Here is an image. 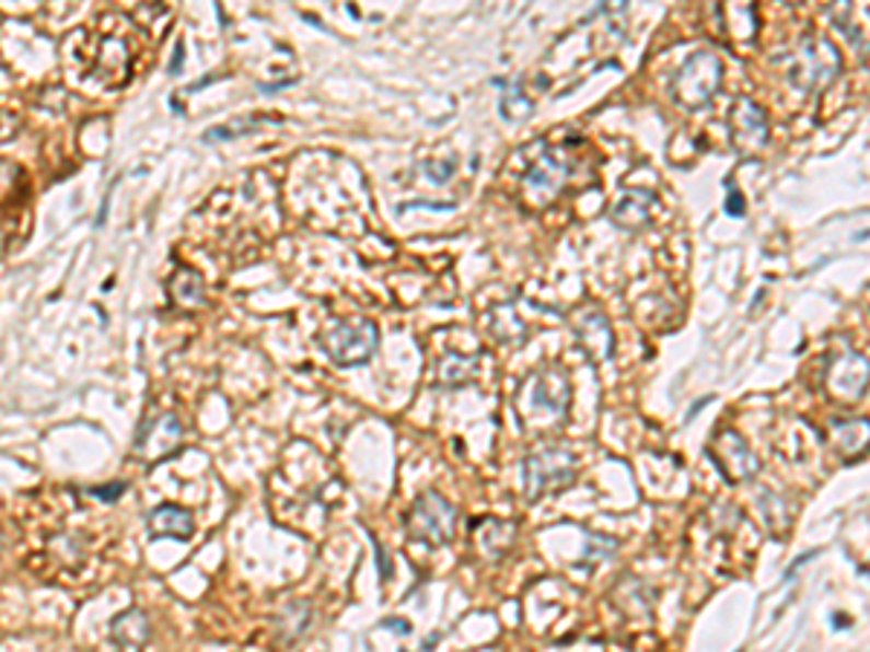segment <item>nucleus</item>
Here are the masks:
<instances>
[{"label":"nucleus","mask_w":870,"mask_h":652,"mask_svg":"<svg viewBox=\"0 0 870 652\" xmlns=\"http://www.w3.org/2000/svg\"><path fill=\"white\" fill-rule=\"evenodd\" d=\"M778 65L787 70L789 82L807 93L827 91L842 73V56L827 38H819V35H807L796 47L780 53Z\"/></svg>","instance_id":"f257e3e1"},{"label":"nucleus","mask_w":870,"mask_h":652,"mask_svg":"<svg viewBox=\"0 0 870 652\" xmlns=\"http://www.w3.org/2000/svg\"><path fill=\"white\" fill-rule=\"evenodd\" d=\"M406 537L424 545H448L456 534V508L439 493L427 490L413 502L404 520Z\"/></svg>","instance_id":"f03ea898"},{"label":"nucleus","mask_w":870,"mask_h":652,"mask_svg":"<svg viewBox=\"0 0 870 652\" xmlns=\"http://www.w3.org/2000/svg\"><path fill=\"white\" fill-rule=\"evenodd\" d=\"M378 325L372 319H355V323H334L320 334V346L328 360L343 369L369 363L378 351Z\"/></svg>","instance_id":"7ed1b4c3"},{"label":"nucleus","mask_w":870,"mask_h":652,"mask_svg":"<svg viewBox=\"0 0 870 652\" xmlns=\"http://www.w3.org/2000/svg\"><path fill=\"white\" fill-rule=\"evenodd\" d=\"M722 82V61L714 53L703 50L685 61L673 75V100L682 108H705L717 96Z\"/></svg>","instance_id":"20e7f679"},{"label":"nucleus","mask_w":870,"mask_h":652,"mask_svg":"<svg viewBox=\"0 0 870 652\" xmlns=\"http://www.w3.org/2000/svg\"><path fill=\"white\" fill-rule=\"evenodd\" d=\"M572 481L575 455L560 450V446L537 450V453H531L522 462V488H525V499L529 502H537L540 496L569 488Z\"/></svg>","instance_id":"39448f33"},{"label":"nucleus","mask_w":870,"mask_h":652,"mask_svg":"<svg viewBox=\"0 0 870 652\" xmlns=\"http://www.w3.org/2000/svg\"><path fill=\"white\" fill-rule=\"evenodd\" d=\"M569 174H572V160L566 158L560 149H546L543 158H537L525 168L522 186L529 189L537 207H548L564 191Z\"/></svg>","instance_id":"423d86ee"},{"label":"nucleus","mask_w":870,"mask_h":652,"mask_svg":"<svg viewBox=\"0 0 870 652\" xmlns=\"http://www.w3.org/2000/svg\"><path fill=\"white\" fill-rule=\"evenodd\" d=\"M827 392L842 404H854L865 395V388L870 383V360H865L856 351H845L838 354L833 363L827 365Z\"/></svg>","instance_id":"0eeeda50"},{"label":"nucleus","mask_w":870,"mask_h":652,"mask_svg":"<svg viewBox=\"0 0 870 652\" xmlns=\"http://www.w3.org/2000/svg\"><path fill=\"white\" fill-rule=\"evenodd\" d=\"M729 131L740 154H757L769 142V119L752 100H738L729 110Z\"/></svg>","instance_id":"6e6552de"},{"label":"nucleus","mask_w":870,"mask_h":652,"mask_svg":"<svg viewBox=\"0 0 870 652\" xmlns=\"http://www.w3.org/2000/svg\"><path fill=\"white\" fill-rule=\"evenodd\" d=\"M529 400L537 412L555 415V418H564L566 409H569V377H566L560 369H543V372L531 374L529 381Z\"/></svg>","instance_id":"1a4fd4ad"},{"label":"nucleus","mask_w":870,"mask_h":652,"mask_svg":"<svg viewBox=\"0 0 870 652\" xmlns=\"http://www.w3.org/2000/svg\"><path fill=\"white\" fill-rule=\"evenodd\" d=\"M711 458L720 464V470L734 481L752 479L757 473V458L752 455L749 444L738 432H720L711 444Z\"/></svg>","instance_id":"9d476101"},{"label":"nucleus","mask_w":870,"mask_h":652,"mask_svg":"<svg viewBox=\"0 0 870 652\" xmlns=\"http://www.w3.org/2000/svg\"><path fill=\"white\" fill-rule=\"evenodd\" d=\"M181 421L174 415H160L154 421L142 423L140 435H137V444L134 450L146 458V462H160L177 450L181 444Z\"/></svg>","instance_id":"9b49d317"},{"label":"nucleus","mask_w":870,"mask_h":652,"mask_svg":"<svg viewBox=\"0 0 870 652\" xmlns=\"http://www.w3.org/2000/svg\"><path fill=\"white\" fill-rule=\"evenodd\" d=\"M656 203H659V198H656L653 191L627 189L624 191V198L613 207L610 218H613V223L618 226V230L638 232V230H645L647 223H650Z\"/></svg>","instance_id":"f8f14e48"},{"label":"nucleus","mask_w":870,"mask_h":652,"mask_svg":"<svg viewBox=\"0 0 870 652\" xmlns=\"http://www.w3.org/2000/svg\"><path fill=\"white\" fill-rule=\"evenodd\" d=\"M151 638V624L146 618L142 609H125L123 615H116L111 620V641L116 647H125V650H142L149 644Z\"/></svg>","instance_id":"ddd939ff"},{"label":"nucleus","mask_w":870,"mask_h":652,"mask_svg":"<svg viewBox=\"0 0 870 652\" xmlns=\"http://www.w3.org/2000/svg\"><path fill=\"white\" fill-rule=\"evenodd\" d=\"M149 531L151 537H177L189 539L195 534V520L186 508L177 504H160L149 513Z\"/></svg>","instance_id":"4468645a"},{"label":"nucleus","mask_w":870,"mask_h":652,"mask_svg":"<svg viewBox=\"0 0 870 652\" xmlns=\"http://www.w3.org/2000/svg\"><path fill=\"white\" fill-rule=\"evenodd\" d=\"M578 337L592 360H606V357L613 354V330H610V323H606L604 314L592 311V314L583 316L578 325Z\"/></svg>","instance_id":"2eb2a0df"},{"label":"nucleus","mask_w":870,"mask_h":652,"mask_svg":"<svg viewBox=\"0 0 870 652\" xmlns=\"http://www.w3.org/2000/svg\"><path fill=\"white\" fill-rule=\"evenodd\" d=\"M830 438H833V444H836L847 458H856V455H862L870 446V421H865V418L836 421L830 427Z\"/></svg>","instance_id":"dca6fc26"},{"label":"nucleus","mask_w":870,"mask_h":652,"mask_svg":"<svg viewBox=\"0 0 870 652\" xmlns=\"http://www.w3.org/2000/svg\"><path fill=\"white\" fill-rule=\"evenodd\" d=\"M726 26L738 44H752L757 35V12L754 0H726Z\"/></svg>","instance_id":"f3484780"},{"label":"nucleus","mask_w":870,"mask_h":652,"mask_svg":"<svg viewBox=\"0 0 870 652\" xmlns=\"http://www.w3.org/2000/svg\"><path fill=\"white\" fill-rule=\"evenodd\" d=\"M169 290L177 305L183 307H198L204 302V281L192 267H181L169 281Z\"/></svg>","instance_id":"a211bd4d"},{"label":"nucleus","mask_w":870,"mask_h":652,"mask_svg":"<svg viewBox=\"0 0 870 652\" xmlns=\"http://www.w3.org/2000/svg\"><path fill=\"white\" fill-rule=\"evenodd\" d=\"M499 114L506 123H525L534 114V102L522 93L520 84H506V93L499 100Z\"/></svg>","instance_id":"6ab92c4d"},{"label":"nucleus","mask_w":870,"mask_h":652,"mask_svg":"<svg viewBox=\"0 0 870 652\" xmlns=\"http://www.w3.org/2000/svg\"><path fill=\"white\" fill-rule=\"evenodd\" d=\"M256 128V123H232V125H216V128H209L207 133H204V142H218V140H232V137H239L241 131L247 133Z\"/></svg>","instance_id":"aec40b11"},{"label":"nucleus","mask_w":870,"mask_h":652,"mask_svg":"<svg viewBox=\"0 0 870 652\" xmlns=\"http://www.w3.org/2000/svg\"><path fill=\"white\" fill-rule=\"evenodd\" d=\"M453 172H456V160H441V163H430L424 165V174L430 177L432 183H448L450 177H453Z\"/></svg>","instance_id":"412c9836"},{"label":"nucleus","mask_w":870,"mask_h":652,"mask_svg":"<svg viewBox=\"0 0 870 652\" xmlns=\"http://www.w3.org/2000/svg\"><path fill=\"white\" fill-rule=\"evenodd\" d=\"M613 551H615V543H613V539H606V537H592V543H589V548H587V554H583V557H587V562H592V560H610V557H613Z\"/></svg>","instance_id":"4be33fe9"},{"label":"nucleus","mask_w":870,"mask_h":652,"mask_svg":"<svg viewBox=\"0 0 870 652\" xmlns=\"http://www.w3.org/2000/svg\"><path fill=\"white\" fill-rule=\"evenodd\" d=\"M128 490V485L125 481H114V485H105V488H91V496H96V499H102V502H116L119 496Z\"/></svg>","instance_id":"5701e85b"},{"label":"nucleus","mask_w":870,"mask_h":652,"mask_svg":"<svg viewBox=\"0 0 870 652\" xmlns=\"http://www.w3.org/2000/svg\"><path fill=\"white\" fill-rule=\"evenodd\" d=\"M381 627L395 629V632H401V636H409V632H413V624H409V620H401V618H386Z\"/></svg>","instance_id":"b1692460"},{"label":"nucleus","mask_w":870,"mask_h":652,"mask_svg":"<svg viewBox=\"0 0 870 652\" xmlns=\"http://www.w3.org/2000/svg\"><path fill=\"white\" fill-rule=\"evenodd\" d=\"M183 56H186V50H183V44H177V50H174V56H172V73H181Z\"/></svg>","instance_id":"393cba45"},{"label":"nucleus","mask_w":870,"mask_h":652,"mask_svg":"<svg viewBox=\"0 0 870 652\" xmlns=\"http://www.w3.org/2000/svg\"><path fill=\"white\" fill-rule=\"evenodd\" d=\"M729 212L731 216H743V198H740L738 191H734V198H729Z\"/></svg>","instance_id":"a878e982"},{"label":"nucleus","mask_w":870,"mask_h":652,"mask_svg":"<svg viewBox=\"0 0 870 652\" xmlns=\"http://www.w3.org/2000/svg\"><path fill=\"white\" fill-rule=\"evenodd\" d=\"M787 3H801V0H787Z\"/></svg>","instance_id":"bb28decb"}]
</instances>
